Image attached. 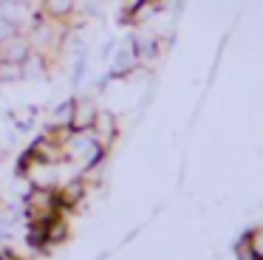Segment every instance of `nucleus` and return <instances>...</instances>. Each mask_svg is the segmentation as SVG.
I'll use <instances>...</instances> for the list:
<instances>
[{
    "instance_id": "nucleus-1",
    "label": "nucleus",
    "mask_w": 263,
    "mask_h": 260,
    "mask_svg": "<svg viewBox=\"0 0 263 260\" xmlns=\"http://www.w3.org/2000/svg\"><path fill=\"white\" fill-rule=\"evenodd\" d=\"M60 215L57 190L54 187H29L23 195V218L26 224H48Z\"/></svg>"
},
{
    "instance_id": "nucleus-2",
    "label": "nucleus",
    "mask_w": 263,
    "mask_h": 260,
    "mask_svg": "<svg viewBox=\"0 0 263 260\" xmlns=\"http://www.w3.org/2000/svg\"><path fill=\"white\" fill-rule=\"evenodd\" d=\"M54 190H57V207H60V212L68 215V212H74V209H80L82 203H85L88 190H91V187H88L80 175H74V178L57 184Z\"/></svg>"
},
{
    "instance_id": "nucleus-3",
    "label": "nucleus",
    "mask_w": 263,
    "mask_h": 260,
    "mask_svg": "<svg viewBox=\"0 0 263 260\" xmlns=\"http://www.w3.org/2000/svg\"><path fill=\"white\" fill-rule=\"evenodd\" d=\"M91 133L105 150H110V144H114L116 136H119V122H116V116L110 110H97V119H93Z\"/></svg>"
},
{
    "instance_id": "nucleus-4",
    "label": "nucleus",
    "mask_w": 263,
    "mask_h": 260,
    "mask_svg": "<svg viewBox=\"0 0 263 260\" xmlns=\"http://www.w3.org/2000/svg\"><path fill=\"white\" fill-rule=\"evenodd\" d=\"M29 150H31V156H34V158H40V161H46V164H60V161H65V147L57 144L54 139H48L46 133L37 136V139L29 144Z\"/></svg>"
},
{
    "instance_id": "nucleus-5",
    "label": "nucleus",
    "mask_w": 263,
    "mask_h": 260,
    "mask_svg": "<svg viewBox=\"0 0 263 260\" xmlns=\"http://www.w3.org/2000/svg\"><path fill=\"white\" fill-rule=\"evenodd\" d=\"M31 54V43L23 34H14V37L3 40L0 43V60H12V62H26V57Z\"/></svg>"
},
{
    "instance_id": "nucleus-6",
    "label": "nucleus",
    "mask_w": 263,
    "mask_h": 260,
    "mask_svg": "<svg viewBox=\"0 0 263 260\" xmlns=\"http://www.w3.org/2000/svg\"><path fill=\"white\" fill-rule=\"evenodd\" d=\"M99 107L91 99H74V113H71V130H91Z\"/></svg>"
},
{
    "instance_id": "nucleus-7",
    "label": "nucleus",
    "mask_w": 263,
    "mask_h": 260,
    "mask_svg": "<svg viewBox=\"0 0 263 260\" xmlns=\"http://www.w3.org/2000/svg\"><path fill=\"white\" fill-rule=\"evenodd\" d=\"M68 237H71V224H68V218L60 212L57 218H51V220L46 224V246H48V249L63 246Z\"/></svg>"
},
{
    "instance_id": "nucleus-8",
    "label": "nucleus",
    "mask_w": 263,
    "mask_h": 260,
    "mask_svg": "<svg viewBox=\"0 0 263 260\" xmlns=\"http://www.w3.org/2000/svg\"><path fill=\"white\" fill-rule=\"evenodd\" d=\"M77 11V0H43L40 14L51 17V20H68Z\"/></svg>"
},
{
    "instance_id": "nucleus-9",
    "label": "nucleus",
    "mask_w": 263,
    "mask_h": 260,
    "mask_svg": "<svg viewBox=\"0 0 263 260\" xmlns=\"http://www.w3.org/2000/svg\"><path fill=\"white\" fill-rule=\"evenodd\" d=\"M20 79H26L23 62L0 60V82H3V85H12V82H20Z\"/></svg>"
},
{
    "instance_id": "nucleus-10",
    "label": "nucleus",
    "mask_w": 263,
    "mask_h": 260,
    "mask_svg": "<svg viewBox=\"0 0 263 260\" xmlns=\"http://www.w3.org/2000/svg\"><path fill=\"white\" fill-rule=\"evenodd\" d=\"M71 113H74V99L63 102V105H60L57 110L51 113V119H48V124H71Z\"/></svg>"
},
{
    "instance_id": "nucleus-11",
    "label": "nucleus",
    "mask_w": 263,
    "mask_h": 260,
    "mask_svg": "<svg viewBox=\"0 0 263 260\" xmlns=\"http://www.w3.org/2000/svg\"><path fill=\"white\" fill-rule=\"evenodd\" d=\"M144 0H119V17H122V23H130L133 20V14L139 11V6H142Z\"/></svg>"
},
{
    "instance_id": "nucleus-12",
    "label": "nucleus",
    "mask_w": 263,
    "mask_h": 260,
    "mask_svg": "<svg viewBox=\"0 0 263 260\" xmlns=\"http://www.w3.org/2000/svg\"><path fill=\"white\" fill-rule=\"evenodd\" d=\"M12 119L17 122V127H29L31 119H34V113H31V110H26V113H12Z\"/></svg>"
},
{
    "instance_id": "nucleus-13",
    "label": "nucleus",
    "mask_w": 263,
    "mask_h": 260,
    "mask_svg": "<svg viewBox=\"0 0 263 260\" xmlns=\"http://www.w3.org/2000/svg\"><path fill=\"white\" fill-rule=\"evenodd\" d=\"M3 3H9V0H0V6H3Z\"/></svg>"
}]
</instances>
